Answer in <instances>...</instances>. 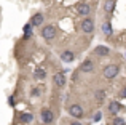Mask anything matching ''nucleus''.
<instances>
[{"instance_id": "f257e3e1", "label": "nucleus", "mask_w": 126, "mask_h": 125, "mask_svg": "<svg viewBox=\"0 0 126 125\" xmlns=\"http://www.w3.org/2000/svg\"><path fill=\"white\" fill-rule=\"evenodd\" d=\"M118 66L117 64H109V66H105L104 67V77L105 79H113V77H117L118 75Z\"/></svg>"}, {"instance_id": "f03ea898", "label": "nucleus", "mask_w": 126, "mask_h": 125, "mask_svg": "<svg viewBox=\"0 0 126 125\" xmlns=\"http://www.w3.org/2000/svg\"><path fill=\"white\" fill-rule=\"evenodd\" d=\"M42 37L45 40H53L56 37V27L54 26H45L42 29Z\"/></svg>"}, {"instance_id": "7ed1b4c3", "label": "nucleus", "mask_w": 126, "mask_h": 125, "mask_svg": "<svg viewBox=\"0 0 126 125\" xmlns=\"http://www.w3.org/2000/svg\"><path fill=\"white\" fill-rule=\"evenodd\" d=\"M69 114H70L72 117H75V119H81L83 117V107L80 106V104H72L70 107H69Z\"/></svg>"}, {"instance_id": "20e7f679", "label": "nucleus", "mask_w": 126, "mask_h": 125, "mask_svg": "<svg viewBox=\"0 0 126 125\" xmlns=\"http://www.w3.org/2000/svg\"><path fill=\"white\" fill-rule=\"evenodd\" d=\"M81 31L85 32V34H91L93 31H94V21L89 18H85L83 21H81Z\"/></svg>"}, {"instance_id": "39448f33", "label": "nucleus", "mask_w": 126, "mask_h": 125, "mask_svg": "<svg viewBox=\"0 0 126 125\" xmlns=\"http://www.w3.org/2000/svg\"><path fill=\"white\" fill-rule=\"evenodd\" d=\"M53 119H54V116H53V111L48 109V107H45V109H42V120L45 124H51Z\"/></svg>"}, {"instance_id": "423d86ee", "label": "nucleus", "mask_w": 126, "mask_h": 125, "mask_svg": "<svg viewBox=\"0 0 126 125\" xmlns=\"http://www.w3.org/2000/svg\"><path fill=\"white\" fill-rule=\"evenodd\" d=\"M75 8H77V13L81 15V16H88L89 11H91V6H89L88 3H78Z\"/></svg>"}, {"instance_id": "0eeeda50", "label": "nucleus", "mask_w": 126, "mask_h": 125, "mask_svg": "<svg viewBox=\"0 0 126 125\" xmlns=\"http://www.w3.org/2000/svg\"><path fill=\"white\" fill-rule=\"evenodd\" d=\"M53 82H54L56 87H62V85L65 83V75H64V72H56L54 77H53Z\"/></svg>"}, {"instance_id": "6e6552de", "label": "nucleus", "mask_w": 126, "mask_h": 125, "mask_svg": "<svg viewBox=\"0 0 126 125\" xmlns=\"http://www.w3.org/2000/svg\"><path fill=\"white\" fill-rule=\"evenodd\" d=\"M93 69H94V62H93L91 60H85L83 62H81V66H80L81 72H93Z\"/></svg>"}, {"instance_id": "1a4fd4ad", "label": "nucleus", "mask_w": 126, "mask_h": 125, "mask_svg": "<svg viewBox=\"0 0 126 125\" xmlns=\"http://www.w3.org/2000/svg\"><path fill=\"white\" fill-rule=\"evenodd\" d=\"M61 60L65 61V62H72V61L75 60V56H74V53H72V51L65 50V51H62V53H61Z\"/></svg>"}, {"instance_id": "9d476101", "label": "nucleus", "mask_w": 126, "mask_h": 125, "mask_svg": "<svg viewBox=\"0 0 126 125\" xmlns=\"http://www.w3.org/2000/svg\"><path fill=\"white\" fill-rule=\"evenodd\" d=\"M94 53L96 55H101V56H107V55L110 53V50H109L107 47H104V45H99V47L94 48Z\"/></svg>"}, {"instance_id": "9b49d317", "label": "nucleus", "mask_w": 126, "mask_h": 125, "mask_svg": "<svg viewBox=\"0 0 126 125\" xmlns=\"http://www.w3.org/2000/svg\"><path fill=\"white\" fill-rule=\"evenodd\" d=\"M109 111H110L112 114H117L121 111V104L118 103V101H112L110 104H109Z\"/></svg>"}, {"instance_id": "f8f14e48", "label": "nucleus", "mask_w": 126, "mask_h": 125, "mask_svg": "<svg viewBox=\"0 0 126 125\" xmlns=\"http://www.w3.org/2000/svg\"><path fill=\"white\" fill-rule=\"evenodd\" d=\"M42 22H43V15H42V13H37V15L32 16V19H31L32 26H40Z\"/></svg>"}, {"instance_id": "ddd939ff", "label": "nucleus", "mask_w": 126, "mask_h": 125, "mask_svg": "<svg viewBox=\"0 0 126 125\" xmlns=\"http://www.w3.org/2000/svg\"><path fill=\"white\" fill-rule=\"evenodd\" d=\"M113 8H115V0H105L104 2V10L107 13L113 11Z\"/></svg>"}, {"instance_id": "4468645a", "label": "nucleus", "mask_w": 126, "mask_h": 125, "mask_svg": "<svg viewBox=\"0 0 126 125\" xmlns=\"http://www.w3.org/2000/svg\"><path fill=\"white\" fill-rule=\"evenodd\" d=\"M101 29H102V32H104L105 35H110L112 34V26H110V22H109V21H105L104 24L101 26Z\"/></svg>"}, {"instance_id": "2eb2a0df", "label": "nucleus", "mask_w": 126, "mask_h": 125, "mask_svg": "<svg viewBox=\"0 0 126 125\" xmlns=\"http://www.w3.org/2000/svg\"><path fill=\"white\" fill-rule=\"evenodd\" d=\"M31 34H32V24H26L24 26V37L29 39V37H31Z\"/></svg>"}, {"instance_id": "dca6fc26", "label": "nucleus", "mask_w": 126, "mask_h": 125, "mask_svg": "<svg viewBox=\"0 0 126 125\" xmlns=\"http://www.w3.org/2000/svg\"><path fill=\"white\" fill-rule=\"evenodd\" d=\"M34 75H35V79H45L46 77V72L43 71V69H37V71L34 72Z\"/></svg>"}, {"instance_id": "f3484780", "label": "nucleus", "mask_w": 126, "mask_h": 125, "mask_svg": "<svg viewBox=\"0 0 126 125\" xmlns=\"http://www.w3.org/2000/svg\"><path fill=\"white\" fill-rule=\"evenodd\" d=\"M21 119H22V122H26V124H31L34 117H32V114L26 112V114H22V116H21Z\"/></svg>"}, {"instance_id": "a211bd4d", "label": "nucleus", "mask_w": 126, "mask_h": 125, "mask_svg": "<svg viewBox=\"0 0 126 125\" xmlns=\"http://www.w3.org/2000/svg\"><path fill=\"white\" fill-rule=\"evenodd\" d=\"M104 98H105V91L104 90H97L96 91V100L97 101H104Z\"/></svg>"}, {"instance_id": "6ab92c4d", "label": "nucleus", "mask_w": 126, "mask_h": 125, "mask_svg": "<svg viewBox=\"0 0 126 125\" xmlns=\"http://www.w3.org/2000/svg\"><path fill=\"white\" fill-rule=\"evenodd\" d=\"M113 125H126V122L121 119V117H115V119H113Z\"/></svg>"}, {"instance_id": "aec40b11", "label": "nucleus", "mask_w": 126, "mask_h": 125, "mask_svg": "<svg viewBox=\"0 0 126 125\" xmlns=\"http://www.w3.org/2000/svg\"><path fill=\"white\" fill-rule=\"evenodd\" d=\"M32 95H34V96H35V95H40V90H37V88H34V90H32Z\"/></svg>"}, {"instance_id": "412c9836", "label": "nucleus", "mask_w": 126, "mask_h": 125, "mask_svg": "<svg viewBox=\"0 0 126 125\" xmlns=\"http://www.w3.org/2000/svg\"><path fill=\"white\" fill-rule=\"evenodd\" d=\"M70 125H81V124H80V122H78V120H74V122H72Z\"/></svg>"}, {"instance_id": "4be33fe9", "label": "nucleus", "mask_w": 126, "mask_h": 125, "mask_svg": "<svg viewBox=\"0 0 126 125\" xmlns=\"http://www.w3.org/2000/svg\"><path fill=\"white\" fill-rule=\"evenodd\" d=\"M121 96H123V98H126V87H125V90H123V93H121Z\"/></svg>"}]
</instances>
